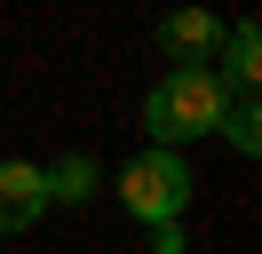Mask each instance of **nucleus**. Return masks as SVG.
<instances>
[{
	"label": "nucleus",
	"mask_w": 262,
	"mask_h": 254,
	"mask_svg": "<svg viewBox=\"0 0 262 254\" xmlns=\"http://www.w3.org/2000/svg\"><path fill=\"white\" fill-rule=\"evenodd\" d=\"M119 206H127L143 230H159V222H183V206H191V167H183V151H135L127 167H119Z\"/></svg>",
	"instance_id": "obj_2"
},
{
	"label": "nucleus",
	"mask_w": 262,
	"mask_h": 254,
	"mask_svg": "<svg viewBox=\"0 0 262 254\" xmlns=\"http://www.w3.org/2000/svg\"><path fill=\"white\" fill-rule=\"evenodd\" d=\"M214 135H223L230 151L254 159V151H262V111H254V95H230V111H223V127H214Z\"/></svg>",
	"instance_id": "obj_7"
},
{
	"label": "nucleus",
	"mask_w": 262,
	"mask_h": 254,
	"mask_svg": "<svg viewBox=\"0 0 262 254\" xmlns=\"http://www.w3.org/2000/svg\"><path fill=\"white\" fill-rule=\"evenodd\" d=\"M40 215H48V175L32 159H0V238L32 230Z\"/></svg>",
	"instance_id": "obj_4"
},
{
	"label": "nucleus",
	"mask_w": 262,
	"mask_h": 254,
	"mask_svg": "<svg viewBox=\"0 0 262 254\" xmlns=\"http://www.w3.org/2000/svg\"><path fill=\"white\" fill-rule=\"evenodd\" d=\"M151 254H183V222H159L151 230Z\"/></svg>",
	"instance_id": "obj_8"
},
{
	"label": "nucleus",
	"mask_w": 262,
	"mask_h": 254,
	"mask_svg": "<svg viewBox=\"0 0 262 254\" xmlns=\"http://www.w3.org/2000/svg\"><path fill=\"white\" fill-rule=\"evenodd\" d=\"M40 175H48V206H88L96 183H103V175H96V151H64L56 167H40Z\"/></svg>",
	"instance_id": "obj_6"
},
{
	"label": "nucleus",
	"mask_w": 262,
	"mask_h": 254,
	"mask_svg": "<svg viewBox=\"0 0 262 254\" xmlns=\"http://www.w3.org/2000/svg\"><path fill=\"white\" fill-rule=\"evenodd\" d=\"M223 111H230V88L214 79V64H167V79L151 88V103H143V127H151L159 151H183V143L214 135Z\"/></svg>",
	"instance_id": "obj_1"
},
{
	"label": "nucleus",
	"mask_w": 262,
	"mask_h": 254,
	"mask_svg": "<svg viewBox=\"0 0 262 254\" xmlns=\"http://www.w3.org/2000/svg\"><path fill=\"white\" fill-rule=\"evenodd\" d=\"M159 48H167V64H214L223 56V16L214 8H167L159 16Z\"/></svg>",
	"instance_id": "obj_3"
},
{
	"label": "nucleus",
	"mask_w": 262,
	"mask_h": 254,
	"mask_svg": "<svg viewBox=\"0 0 262 254\" xmlns=\"http://www.w3.org/2000/svg\"><path fill=\"white\" fill-rule=\"evenodd\" d=\"M214 79H223L230 95H254V79H262V32H254V16H246V24H223V64H214Z\"/></svg>",
	"instance_id": "obj_5"
}]
</instances>
